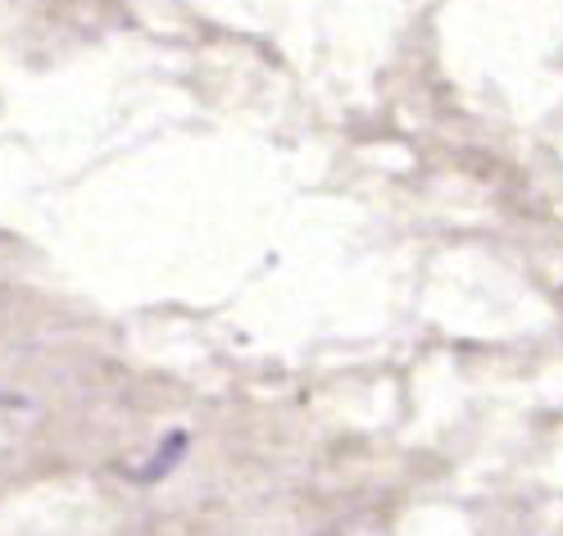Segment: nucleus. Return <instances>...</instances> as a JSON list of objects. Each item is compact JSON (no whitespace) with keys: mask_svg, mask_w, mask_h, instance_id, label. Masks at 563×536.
<instances>
[{"mask_svg":"<svg viewBox=\"0 0 563 536\" xmlns=\"http://www.w3.org/2000/svg\"><path fill=\"white\" fill-rule=\"evenodd\" d=\"M183 455H187V437H183V433H173V437H168V441L155 450V459H151V463H146V469H141L136 478H141V482H159L164 473L178 469V459H183Z\"/></svg>","mask_w":563,"mask_h":536,"instance_id":"obj_1","label":"nucleus"}]
</instances>
